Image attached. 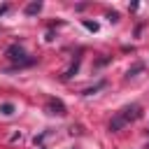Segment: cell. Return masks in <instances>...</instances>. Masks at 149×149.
<instances>
[{"label": "cell", "mask_w": 149, "mask_h": 149, "mask_svg": "<svg viewBox=\"0 0 149 149\" xmlns=\"http://www.w3.org/2000/svg\"><path fill=\"white\" fill-rule=\"evenodd\" d=\"M7 56H9V61L16 63V65H30V63H33V58H28L26 49L19 47V44H12V47L7 49Z\"/></svg>", "instance_id": "1"}, {"label": "cell", "mask_w": 149, "mask_h": 149, "mask_svg": "<svg viewBox=\"0 0 149 149\" xmlns=\"http://www.w3.org/2000/svg\"><path fill=\"white\" fill-rule=\"evenodd\" d=\"M47 107H49V114H58V116H63V114L68 112L65 105H63V100H58V98H49Z\"/></svg>", "instance_id": "3"}, {"label": "cell", "mask_w": 149, "mask_h": 149, "mask_svg": "<svg viewBox=\"0 0 149 149\" xmlns=\"http://www.w3.org/2000/svg\"><path fill=\"white\" fill-rule=\"evenodd\" d=\"M14 112H16V109H14V105H12V102H2V105H0V114H5V116H12Z\"/></svg>", "instance_id": "5"}, {"label": "cell", "mask_w": 149, "mask_h": 149, "mask_svg": "<svg viewBox=\"0 0 149 149\" xmlns=\"http://www.w3.org/2000/svg\"><path fill=\"white\" fill-rule=\"evenodd\" d=\"M40 9H42V2H30V5H26V14L28 16H35V14H40Z\"/></svg>", "instance_id": "4"}, {"label": "cell", "mask_w": 149, "mask_h": 149, "mask_svg": "<svg viewBox=\"0 0 149 149\" xmlns=\"http://www.w3.org/2000/svg\"><path fill=\"white\" fill-rule=\"evenodd\" d=\"M5 12H7V5H2V7H0V16H2Z\"/></svg>", "instance_id": "7"}, {"label": "cell", "mask_w": 149, "mask_h": 149, "mask_svg": "<svg viewBox=\"0 0 149 149\" xmlns=\"http://www.w3.org/2000/svg\"><path fill=\"white\" fill-rule=\"evenodd\" d=\"M116 114H119V116L123 119V123L128 126L130 121H135V119L140 116V105H135V102H133V105H126V107H123V109H119Z\"/></svg>", "instance_id": "2"}, {"label": "cell", "mask_w": 149, "mask_h": 149, "mask_svg": "<svg viewBox=\"0 0 149 149\" xmlns=\"http://www.w3.org/2000/svg\"><path fill=\"white\" fill-rule=\"evenodd\" d=\"M84 26H86V28H88V30H93V33H95V30H98V23H91V21H84Z\"/></svg>", "instance_id": "6"}]
</instances>
